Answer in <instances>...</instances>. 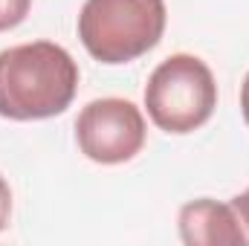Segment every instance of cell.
<instances>
[{
  "mask_svg": "<svg viewBox=\"0 0 249 246\" xmlns=\"http://www.w3.org/2000/svg\"><path fill=\"white\" fill-rule=\"evenodd\" d=\"M78 90V64L61 44L29 41L0 50V116L38 122L61 116Z\"/></svg>",
  "mask_w": 249,
  "mask_h": 246,
  "instance_id": "obj_1",
  "label": "cell"
},
{
  "mask_svg": "<svg viewBox=\"0 0 249 246\" xmlns=\"http://www.w3.org/2000/svg\"><path fill=\"white\" fill-rule=\"evenodd\" d=\"M32 0H0V32H9L26 20Z\"/></svg>",
  "mask_w": 249,
  "mask_h": 246,
  "instance_id": "obj_6",
  "label": "cell"
},
{
  "mask_svg": "<svg viewBox=\"0 0 249 246\" xmlns=\"http://www.w3.org/2000/svg\"><path fill=\"white\" fill-rule=\"evenodd\" d=\"M217 107V81L212 67L188 53L168 55L154 67L145 84V110L165 133L186 136L200 130Z\"/></svg>",
  "mask_w": 249,
  "mask_h": 246,
  "instance_id": "obj_3",
  "label": "cell"
},
{
  "mask_svg": "<svg viewBox=\"0 0 249 246\" xmlns=\"http://www.w3.org/2000/svg\"><path fill=\"white\" fill-rule=\"evenodd\" d=\"M148 124L142 110L127 99H93L81 107L75 119L78 151L99 165H122L130 162L145 148Z\"/></svg>",
  "mask_w": 249,
  "mask_h": 246,
  "instance_id": "obj_4",
  "label": "cell"
},
{
  "mask_svg": "<svg viewBox=\"0 0 249 246\" xmlns=\"http://www.w3.org/2000/svg\"><path fill=\"white\" fill-rule=\"evenodd\" d=\"M229 203L235 206V211H238V217H241V226H244V232H247V244H249V188L244 194H235Z\"/></svg>",
  "mask_w": 249,
  "mask_h": 246,
  "instance_id": "obj_8",
  "label": "cell"
},
{
  "mask_svg": "<svg viewBox=\"0 0 249 246\" xmlns=\"http://www.w3.org/2000/svg\"><path fill=\"white\" fill-rule=\"evenodd\" d=\"M165 0H84L78 38L102 64H130L148 55L165 35Z\"/></svg>",
  "mask_w": 249,
  "mask_h": 246,
  "instance_id": "obj_2",
  "label": "cell"
},
{
  "mask_svg": "<svg viewBox=\"0 0 249 246\" xmlns=\"http://www.w3.org/2000/svg\"><path fill=\"white\" fill-rule=\"evenodd\" d=\"M180 241L188 246H241L247 232L232 203H217L212 197L191 200L180 209L177 217Z\"/></svg>",
  "mask_w": 249,
  "mask_h": 246,
  "instance_id": "obj_5",
  "label": "cell"
},
{
  "mask_svg": "<svg viewBox=\"0 0 249 246\" xmlns=\"http://www.w3.org/2000/svg\"><path fill=\"white\" fill-rule=\"evenodd\" d=\"M9 217H12V188L0 174V232L9 226Z\"/></svg>",
  "mask_w": 249,
  "mask_h": 246,
  "instance_id": "obj_7",
  "label": "cell"
},
{
  "mask_svg": "<svg viewBox=\"0 0 249 246\" xmlns=\"http://www.w3.org/2000/svg\"><path fill=\"white\" fill-rule=\"evenodd\" d=\"M241 113H244V122L249 127V72L244 78V84H241Z\"/></svg>",
  "mask_w": 249,
  "mask_h": 246,
  "instance_id": "obj_9",
  "label": "cell"
}]
</instances>
